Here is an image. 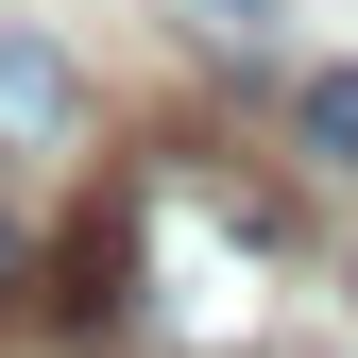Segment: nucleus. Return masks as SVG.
Masks as SVG:
<instances>
[{"mask_svg": "<svg viewBox=\"0 0 358 358\" xmlns=\"http://www.w3.org/2000/svg\"><path fill=\"white\" fill-rule=\"evenodd\" d=\"M120 222H137V290L188 341H239L256 273L290 256V188H256V171H222V154H154L137 188H120Z\"/></svg>", "mask_w": 358, "mask_h": 358, "instance_id": "obj_1", "label": "nucleus"}, {"mask_svg": "<svg viewBox=\"0 0 358 358\" xmlns=\"http://www.w3.org/2000/svg\"><path fill=\"white\" fill-rule=\"evenodd\" d=\"M120 307H137V222H120V205H103V222H85V239L52 256V324H69V341H103V324H120Z\"/></svg>", "mask_w": 358, "mask_h": 358, "instance_id": "obj_2", "label": "nucleus"}, {"mask_svg": "<svg viewBox=\"0 0 358 358\" xmlns=\"http://www.w3.org/2000/svg\"><path fill=\"white\" fill-rule=\"evenodd\" d=\"M0 137H34V154L69 137V69L52 52H0Z\"/></svg>", "mask_w": 358, "mask_h": 358, "instance_id": "obj_3", "label": "nucleus"}, {"mask_svg": "<svg viewBox=\"0 0 358 358\" xmlns=\"http://www.w3.org/2000/svg\"><path fill=\"white\" fill-rule=\"evenodd\" d=\"M290 137H307V154H341V171H358V69H307V103H290Z\"/></svg>", "mask_w": 358, "mask_h": 358, "instance_id": "obj_4", "label": "nucleus"}, {"mask_svg": "<svg viewBox=\"0 0 358 358\" xmlns=\"http://www.w3.org/2000/svg\"><path fill=\"white\" fill-rule=\"evenodd\" d=\"M17 273H34V239H17V188H0V290H17Z\"/></svg>", "mask_w": 358, "mask_h": 358, "instance_id": "obj_5", "label": "nucleus"}]
</instances>
